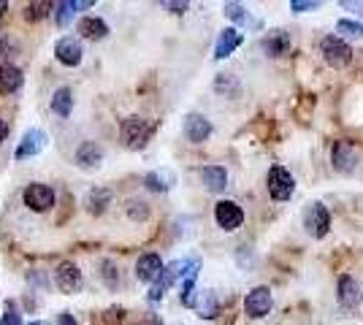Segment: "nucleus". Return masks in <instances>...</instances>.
<instances>
[{
	"instance_id": "1",
	"label": "nucleus",
	"mask_w": 363,
	"mask_h": 325,
	"mask_svg": "<svg viewBox=\"0 0 363 325\" xmlns=\"http://www.w3.org/2000/svg\"><path fill=\"white\" fill-rule=\"evenodd\" d=\"M320 52H323V57L325 62L331 65V68H347L350 60H352V49L345 38H339V35H325L323 38V44H320Z\"/></svg>"
},
{
	"instance_id": "41",
	"label": "nucleus",
	"mask_w": 363,
	"mask_h": 325,
	"mask_svg": "<svg viewBox=\"0 0 363 325\" xmlns=\"http://www.w3.org/2000/svg\"><path fill=\"white\" fill-rule=\"evenodd\" d=\"M361 301H363V298H361Z\"/></svg>"
},
{
	"instance_id": "31",
	"label": "nucleus",
	"mask_w": 363,
	"mask_h": 325,
	"mask_svg": "<svg viewBox=\"0 0 363 325\" xmlns=\"http://www.w3.org/2000/svg\"><path fill=\"white\" fill-rule=\"evenodd\" d=\"M19 323H22V314H19L14 301H9V304H6V312H3V317H0V325H19Z\"/></svg>"
},
{
	"instance_id": "22",
	"label": "nucleus",
	"mask_w": 363,
	"mask_h": 325,
	"mask_svg": "<svg viewBox=\"0 0 363 325\" xmlns=\"http://www.w3.org/2000/svg\"><path fill=\"white\" fill-rule=\"evenodd\" d=\"M263 49H266V55H272V57H282V55H288V49H290L288 33L274 30L272 35H266V38H263Z\"/></svg>"
},
{
	"instance_id": "13",
	"label": "nucleus",
	"mask_w": 363,
	"mask_h": 325,
	"mask_svg": "<svg viewBox=\"0 0 363 325\" xmlns=\"http://www.w3.org/2000/svg\"><path fill=\"white\" fill-rule=\"evenodd\" d=\"M101 160H104V147L95 144V141H84V144L76 149V166H79V169H84V171L98 169Z\"/></svg>"
},
{
	"instance_id": "30",
	"label": "nucleus",
	"mask_w": 363,
	"mask_h": 325,
	"mask_svg": "<svg viewBox=\"0 0 363 325\" xmlns=\"http://www.w3.org/2000/svg\"><path fill=\"white\" fill-rule=\"evenodd\" d=\"M214 90H217V93H230V90L239 93V81L230 76V74H220L217 81H214Z\"/></svg>"
},
{
	"instance_id": "7",
	"label": "nucleus",
	"mask_w": 363,
	"mask_h": 325,
	"mask_svg": "<svg viewBox=\"0 0 363 325\" xmlns=\"http://www.w3.org/2000/svg\"><path fill=\"white\" fill-rule=\"evenodd\" d=\"M214 219L223 231H236V228H242L244 212L236 201H220L214 206Z\"/></svg>"
},
{
	"instance_id": "12",
	"label": "nucleus",
	"mask_w": 363,
	"mask_h": 325,
	"mask_svg": "<svg viewBox=\"0 0 363 325\" xmlns=\"http://www.w3.org/2000/svg\"><path fill=\"white\" fill-rule=\"evenodd\" d=\"M163 261H160V255H155V252H147V255H141L136 263V277L138 282H157V277L163 274Z\"/></svg>"
},
{
	"instance_id": "35",
	"label": "nucleus",
	"mask_w": 363,
	"mask_h": 325,
	"mask_svg": "<svg viewBox=\"0 0 363 325\" xmlns=\"http://www.w3.org/2000/svg\"><path fill=\"white\" fill-rule=\"evenodd\" d=\"M163 8H171L174 14H184L187 11V3H163Z\"/></svg>"
},
{
	"instance_id": "37",
	"label": "nucleus",
	"mask_w": 363,
	"mask_h": 325,
	"mask_svg": "<svg viewBox=\"0 0 363 325\" xmlns=\"http://www.w3.org/2000/svg\"><path fill=\"white\" fill-rule=\"evenodd\" d=\"M57 323H60V325H76V320H74V314H68V312H62L60 317H57Z\"/></svg>"
},
{
	"instance_id": "18",
	"label": "nucleus",
	"mask_w": 363,
	"mask_h": 325,
	"mask_svg": "<svg viewBox=\"0 0 363 325\" xmlns=\"http://www.w3.org/2000/svg\"><path fill=\"white\" fill-rule=\"evenodd\" d=\"M144 185L150 187L152 193H168L171 187L177 185V176H174V171L157 169V171H150V173L144 176Z\"/></svg>"
},
{
	"instance_id": "29",
	"label": "nucleus",
	"mask_w": 363,
	"mask_h": 325,
	"mask_svg": "<svg viewBox=\"0 0 363 325\" xmlns=\"http://www.w3.org/2000/svg\"><path fill=\"white\" fill-rule=\"evenodd\" d=\"M52 8H55L52 3H30V6L25 8V16H28L30 22H35V19H44V16L49 14Z\"/></svg>"
},
{
	"instance_id": "16",
	"label": "nucleus",
	"mask_w": 363,
	"mask_h": 325,
	"mask_svg": "<svg viewBox=\"0 0 363 325\" xmlns=\"http://www.w3.org/2000/svg\"><path fill=\"white\" fill-rule=\"evenodd\" d=\"M336 295H339V304L342 307H347V309H352L358 301H361V287H358V282L352 277H339V285H336Z\"/></svg>"
},
{
	"instance_id": "8",
	"label": "nucleus",
	"mask_w": 363,
	"mask_h": 325,
	"mask_svg": "<svg viewBox=\"0 0 363 325\" xmlns=\"http://www.w3.org/2000/svg\"><path fill=\"white\" fill-rule=\"evenodd\" d=\"M46 149V133L41 127H30L22 141H19V147H16V160H28V157H35L38 152H44Z\"/></svg>"
},
{
	"instance_id": "33",
	"label": "nucleus",
	"mask_w": 363,
	"mask_h": 325,
	"mask_svg": "<svg viewBox=\"0 0 363 325\" xmlns=\"http://www.w3.org/2000/svg\"><path fill=\"white\" fill-rule=\"evenodd\" d=\"M290 8H293V11H298V14H303V11H318L320 3H315V0H293V3H290Z\"/></svg>"
},
{
	"instance_id": "24",
	"label": "nucleus",
	"mask_w": 363,
	"mask_h": 325,
	"mask_svg": "<svg viewBox=\"0 0 363 325\" xmlns=\"http://www.w3.org/2000/svg\"><path fill=\"white\" fill-rule=\"evenodd\" d=\"M87 6H92L90 0H87V3H74V0H62V3H55V19H57V25H60V28H65V25L74 19L76 8H87Z\"/></svg>"
},
{
	"instance_id": "9",
	"label": "nucleus",
	"mask_w": 363,
	"mask_h": 325,
	"mask_svg": "<svg viewBox=\"0 0 363 325\" xmlns=\"http://www.w3.org/2000/svg\"><path fill=\"white\" fill-rule=\"evenodd\" d=\"M55 285L60 287L62 293H79L82 285H84V277L79 271V266L74 263H60L57 271H55Z\"/></svg>"
},
{
	"instance_id": "15",
	"label": "nucleus",
	"mask_w": 363,
	"mask_h": 325,
	"mask_svg": "<svg viewBox=\"0 0 363 325\" xmlns=\"http://www.w3.org/2000/svg\"><path fill=\"white\" fill-rule=\"evenodd\" d=\"M244 35L236 28H228V30L220 33V38H217V47H214V57L217 60H225L228 55H233L236 49L242 47Z\"/></svg>"
},
{
	"instance_id": "36",
	"label": "nucleus",
	"mask_w": 363,
	"mask_h": 325,
	"mask_svg": "<svg viewBox=\"0 0 363 325\" xmlns=\"http://www.w3.org/2000/svg\"><path fill=\"white\" fill-rule=\"evenodd\" d=\"M342 6H345V8H352L355 14H363V3H352V0H342Z\"/></svg>"
},
{
	"instance_id": "14",
	"label": "nucleus",
	"mask_w": 363,
	"mask_h": 325,
	"mask_svg": "<svg viewBox=\"0 0 363 325\" xmlns=\"http://www.w3.org/2000/svg\"><path fill=\"white\" fill-rule=\"evenodd\" d=\"M333 169L342 171V173H350V171L355 169V163H358V152H355V147L350 144V141H339L336 147H333Z\"/></svg>"
},
{
	"instance_id": "39",
	"label": "nucleus",
	"mask_w": 363,
	"mask_h": 325,
	"mask_svg": "<svg viewBox=\"0 0 363 325\" xmlns=\"http://www.w3.org/2000/svg\"><path fill=\"white\" fill-rule=\"evenodd\" d=\"M6 8H9V6H6V3H0V14H3V11H6Z\"/></svg>"
},
{
	"instance_id": "21",
	"label": "nucleus",
	"mask_w": 363,
	"mask_h": 325,
	"mask_svg": "<svg viewBox=\"0 0 363 325\" xmlns=\"http://www.w3.org/2000/svg\"><path fill=\"white\" fill-rule=\"evenodd\" d=\"M79 33H82L84 38L101 41V38H106L108 35V25L104 22V19H98V16H84V19L79 22Z\"/></svg>"
},
{
	"instance_id": "17",
	"label": "nucleus",
	"mask_w": 363,
	"mask_h": 325,
	"mask_svg": "<svg viewBox=\"0 0 363 325\" xmlns=\"http://www.w3.org/2000/svg\"><path fill=\"white\" fill-rule=\"evenodd\" d=\"M111 201H114V193L108 187H92L87 198H84V206H87L90 215H104L106 206H111Z\"/></svg>"
},
{
	"instance_id": "20",
	"label": "nucleus",
	"mask_w": 363,
	"mask_h": 325,
	"mask_svg": "<svg viewBox=\"0 0 363 325\" xmlns=\"http://www.w3.org/2000/svg\"><path fill=\"white\" fill-rule=\"evenodd\" d=\"M201 182L212 193H223L228 187V171L220 169V166H206V169L201 171Z\"/></svg>"
},
{
	"instance_id": "26",
	"label": "nucleus",
	"mask_w": 363,
	"mask_h": 325,
	"mask_svg": "<svg viewBox=\"0 0 363 325\" xmlns=\"http://www.w3.org/2000/svg\"><path fill=\"white\" fill-rule=\"evenodd\" d=\"M336 30H339V38H363V25L361 22H352V19H339L336 22Z\"/></svg>"
},
{
	"instance_id": "38",
	"label": "nucleus",
	"mask_w": 363,
	"mask_h": 325,
	"mask_svg": "<svg viewBox=\"0 0 363 325\" xmlns=\"http://www.w3.org/2000/svg\"><path fill=\"white\" fill-rule=\"evenodd\" d=\"M6 133H9V125H6L3 120H0V141L6 139Z\"/></svg>"
},
{
	"instance_id": "5",
	"label": "nucleus",
	"mask_w": 363,
	"mask_h": 325,
	"mask_svg": "<svg viewBox=\"0 0 363 325\" xmlns=\"http://www.w3.org/2000/svg\"><path fill=\"white\" fill-rule=\"evenodd\" d=\"M272 307H274V295L266 285L252 287V290L247 293V298H244V312H247L250 317H255V320L266 317V314L272 312Z\"/></svg>"
},
{
	"instance_id": "34",
	"label": "nucleus",
	"mask_w": 363,
	"mask_h": 325,
	"mask_svg": "<svg viewBox=\"0 0 363 325\" xmlns=\"http://www.w3.org/2000/svg\"><path fill=\"white\" fill-rule=\"evenodd\" d=\"M104 279H106V285L108 287H117V274H114V266L108 263H104Z\"/></svg>"
},
{
	"instance_id": "27",
	"label": "nucleus",
	"mask_w": 363,
	"mask_h": 325,
	"mask_svg": "<svg viewBox=\"0 0 363 325\" xmlns=\"http://www.w3.org/2000/svg\"><path fill=\"white\" fill-rule=\"evenodd\" d=\"M196 277H198V271H193L190 277L182 282V304L184 307H196Z\"/></svg>"
},
{
	"instance_id": "6",
	"label": "nucleus",
	"mask_w": 363,
	"mask_h": 325,
	"mask_svg": "<svg viewBox=\"0 0 363 325\" xmlns=\"http://www.w3.org/2000/svg\"><path fill=\"white\" fill-rule=\"evenodd\" d=\"M22 201H25V206L33 209V212H46V209L55 206V190L49 185H41V182H33V185L25 187Z\"/></svg>"
},
{
	"instance_id": "40",
	"label": "nucleus",
	"mask_w": 363,
	"mask_h": 325,
	"mask_svg": "<svg viewBox=\"0 0 363 325\" xmlns=\"http://www.w3.org/2000/svg\"><path fill=\"white\" fill-rule=\"evenodd\" d=\"M28 325H44V323H28Z\"/></svg>"
},
{
	"instance_id": "4",
	"label": "nucleus",
	"mask_w": 363,
	"mask_h": 325,
	"mask_svg": "<svg viewBox=\"0 0 363 325\" xmlns=\"http://www.w3.org/2000/svg\"><path fill=\"white\" fill-rule=\"evenodd\" d=\"M293 190H296V179L290 176V171L282 166H272L269 169V193H272L274 201L293 198Z\"/></svg>"
},
{
	"instance_id": "3",
	"label": "nucleus",
	"mask_w": 363,
	"mask_h": 325,
	"mask_svg": "<svg viewBox=\"0 0 363 325\" xmlns=\"http://www.w3.org/2000/svg\"><path fill=\"white\" fill-rule=\"evenodd\" d=\"M152 136V127L147 120H141V117H128L125 122H122V141H125V147L128 149H141Z\"/></svg>"
},
{
	"instance_id": "19",
	"label": "nucleus",
	"mask_w": 363,
	"mask_h": 325,
	"mask_svg": "<svg viewBox=\"0 0 363 325\" xmlns=\"http://www.w3.org/2000/svg\"><path fill=\"white\" fill-rule=\"evenodd\" d=\"M22 81H25V76H22V71L16 65H9V62L0 65V95L16 93L22 87Z\"/></svg>"
},
{
	"instance_id": "23",
	"label": "nucleus",
	"mask_w": 363,
	"mask_h": 325,
	"mask_svg": "<svg viewBox=\"0 0 363 325\" xmlns=\"http://www.w3.org/2000/svg\"><path fill=\"white\" fill-rule=\"evenodd\" d=\"M52 111L57 117H68L74 111V93H71V87H60L57 93L52 95Z\"/></svg>"
},
{
	"instance_id": "32",
	"label": "nucleus",
	"mask_w": 363,
	"mask_h": 325,
	"mask_svg": "<svg viewBox=\"0 0 363 325\" xmlns=\"http://www.w3.org/2000/svg\"><path fill=\"white\" fill-rule=\"evenodd\" d=\"M128 215H130V219H147L150 217V206L144 201H130L128 203Z\"/></svg>"
},
{
	"instance_id": "11",
	"label": "nucleus",
	"mask_w": 363,
	"mask_h": 325,
	"mask_svg": "<svg viewBox=\"0 0 363 325\" xmlns=\"http://www.w3.org/2000/svg\"><path fill=\"white\" fill-rule=\"evenodd\" d=\"M184 136L193 144H203V141L212 136V122L203 117V114H187L184 117Z\"/></svg>"
},
{
	"instance_id": "2",
	"label": "nucleus",
	"mask_w": 363,
	"mask_h": 325,
	"mask_svg": "<svg viewBox=\"0 0 363 325\" xmlns=\"http://www.w3.org/2000/svg\"><path fill=\"white\" fill-rule=\"evenodd\" d=\"M303 228L312 239H323L331 228V215L325 209V203H309V209L303 212Z\"/></svg>"
},
{
	"instance_id": "28",
	"label": "nucleus",
	"mask_w": 363,
	"mask_h": 325,
	"mask_svg": "<svg viewBox=\"0 0 363 325\" xmlns=\"http://www.w3.org/2000/svg\"><path fill=\"white\" fill-rule=\"evenodd\" d=\"M223 11H225L228 19H233V22H239V25H250L252 19L247 14V8H244L242 3H225L223 6Z\"/></svg>"
},
{
	"instance_id": "10",
	"label": "nucleus",
	"mask_w": 363,
	"mask_h": 325,
	"mask_svg": "<svg viewBox=\"0 0 363 325\" xmlns=\"http://www.w3.org/2000/svg\"><path fill=\"white\" fill-rule=\"evenodd\" d=\"M82 55H84L82 41L74 38V35H65V38H60V41L55 44V57H57L62 65H68V68L79 65V62H82Z\"/></svg>"
},
{
	"instance_id": "25",
	"label": "nucleus",
	"mask_w": 363,
	"mask_h": 325,
	"mask_svg": "<svg viewBox=\"0 0 363 325\" xmlns=\"http://www.w3.org/2000/svg\"><path fill=\"white\" fill-rule=\"evenodd\" d=\"M196 309L201 317H217V312H220V304H217V295L212 293V290H203L201 293V298L196 301Z\"/></svg>"
}]
</instances>
